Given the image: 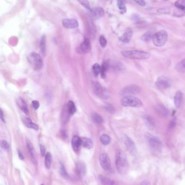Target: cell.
Listing matches in <instances>:
<instances>
[{"instance_id": "obj_1", "label": "cell", "mask_w": 185, "mask_h": 185, "mask_svg": "<svg viewBox=\"0 0 185 185\" xmlns=\"http://www.w3.org/2000/svg\"><path fill=\"white\" fill-rule=\"evenodd\" d=\"M116 166L117 170L120 174H124L128 170V162L125 154L118 151L116 155Z\"/></svg>"}, {"instance_id": "obj_2", "label": "cell", "mask_w": 185, "mask_h": 185, "mask_svg": "<svg viewBox=\"0 0 185 185\" xmlns=\"http://www.w3.org/2000/svg\"><path fill=\"white\" fill-rule=\"evenodd\" d=\"M121 54L126 58L134 60H146L150 57V54L149 53L136 50H124L122 51Z\"/></svg>"}, {"instance_id": "obj_3", "label": "cell", "mask_w": 185, "mask_h": 185, "mask_svg": "<svg viewBox=\"0 0 185 185\" xmlns=\"http://www.w3.org/2000/svg\"><path fill=\"white\" fill-rule=\"evenodd\" d=\"M27 60L32 68L36 71H39L43 68V59L39 54L35 52L31 53L27 57Z\"/></svg>"}, {"instance_id": "obj_4", "label": "cell", "mask_w": 185, "mask_h": 185, "mask_svg": "<svg viewBox=\"0 0 185 185\" xmlns=\"http://www.w3.org/2000/svg\"><path fill=\"white\" fill-rule=\"evenodd\" d=\"M145 139L150 148L155 152L160 151L162 147V143L159 139L149 133L145 134Z\"/></svg>"}, {"instance_id": "obj_5", "label": "cell", "mask_w": 185, "mask_h": 185, "mask_svg": "<svg viewBox=\"0 0 185 185\" xmlns=\"http://www.w3.org/2000/svg\"><path fill=\"white\" fill-rule=\"evenodd\" d=\"M152 40L156 47H162L167 41V32L163 30L157 32L153 36Z\"/></svg>"}, {"instance_id": "obj_6", "label": "cell", "mask_w": 185, "mask_h": 185, "mask_svg": "<svg viewBox=\"0 0 185 185\" xmlns=\"http://www.w3.org/2000/svg\"><path fill=\"white\" fill-rule=\"evenodd\" d=\"M121 104L124 107H140L143 105L142 101L132 95L124 96L121 100Z\"/></svg>"}, {"instance_id": "obj_7", "label": "cell", "mask_w": 185, "mask_h": 185, "mask_svg": "<svg viewBox=\"0 0 185 185\" xmlns=\"http://www.w3.org/2000/svg\"><path fill=\"white\" fill-rule=\"evenodd\" d=\"M94 90L96 95L100 98L105 99L109 98V91L98 82L94 83Z\"/></svg>"}, {"instance_id": "obj_8", "label": "cell", "mask_w": 185, "mask_h": 185, "mask_svg": "<svg viewBox=\"0 0 185 185\" xmlns=\"http://www.w3.org/2000/svg\"><path fill=\"white\" fill-rule=\"evenodd\" d=\"M156 87L160 89H166L172 86V82L170 79L166 76L159 77L155 83Z\"/></svg>"}, {"instance_id": "obj_9", "label": "cell", "mask_w": 185, "mask_h": 185, "mask_svg": "<svg viewBox=\"0 0 185 185\" xmlns=\"http://www.w3.org/2000/svg\"><path fill=\"white\" fill-rule=\"evenodd\" d=\"M141 91L140 87L137 85H131L124 87L121 90V94L123 95H132L138 94Z\"/></svg>"}, {"instance_id": "obj_10", "label": "cell", "mask_w": 185, "mask_h": 185, "mask_svg": "<svg viewBox=\"0 0 185 185\" xmlns=\"http://www.w3.org/2000/svg\"><path fill=\"white\" fill-rule=\"evenodd\" d=\"M100 166L105 171H110L111 170V162L110 160L109 157L107 154L103 153L101 154L99 159Z\"/></svg>"}, {"instance_id": "obj_11", "label": "cell", "mask_w": 185, "mask_h": 185, "mask_svg": "<svg viewBox=\"0 0 185 185\" xmlns=\"http://www.w3.org/2000/svg\"><path fill=\"white\" fill-rule=\"evenodd\" d=\"M123 140H124V143L125 144V147L127 148L128 151L132 155H135L137 153V150L134 142L131 139L126 135L124 136Z\"/></svg>"}, {"instance_id": "obj_12", "label": "cell", "mask_w": 185, "mask_h": 185, "mask_svg": "<svg viewBox=\"0 0 185 185\" xmlns=\"http://www.w3.org/2000/svg\"><path fill=\"white\" fill-rule=\"evenodd\" d=\"M78 49L81 53L87 54L89 53L91 49V46L89 39L85 38L83 42L80 44Z\"/></svg>"}, {"instance_id": "obj_13", "label": "cell", "mask_w": 185, "mask_h": 185, "mask_svg": "<svg viewBox=\"0 0 185 185\" xmlns=\"http://www.w3.org/2000/svg\"><path fill=\"white\" fill-rule=\"evenodd\" d=\"M62 24L63 26L67 29H74L77 28L79 26L77 20L75 19H69V18H64L62 21Z\"/></svg>"}, {"instance_id": "obj_14", "label": "cell", "mask_w": 185, "mask_h": 185, "mask_svg": "<svg viewBox=\"0 0 185 185\" xmlns=\"http://www.w3.org/2000/svg\"><path fill=\"white\" fill-rule=\"evenodd\" d=\"M90 15L95 19H99L105 14V11L102 7H96L92 8L90 10Z\"/></svg>"}, {"instance_id": "obj_15", "label": "cell", "mask_w": 185, "mask_h": 185, "mask_svg": "<svg viewBox=\"0 0 185 185\" xmlns=\"http://www.w3.org/2000/svg\"><path fill=\"white\" fill-rule=\"evenodd\" d=\"M156 112L158 115L163 118H166L169 114V111L164 105L159 103L155 107Z\"/></svg>"}, {"instance_id": "obj_16", "label": "cell", "mask_w": 185, "mask_h": 185, "mask_svg": "<svg viewBox=\"0 0 185 185\" xmlns=\"http://www.w3.org/2000/svg\"><path fill=\"white\" fill-rule=\"evenodd\" d=\"M132 31L130 28H127L125 30L124 33L120 38V40L124 43L129 42L132 39Z\"/></svg>"}, {"instance_id": "obj_17", "label": "cell", "mask_w": 185, "mask_h": 185, "mask_svg": "<svg viewBox=\"0 0 185 185\" xmlns=\"http://www.w3.org/2000/svg\"><path fill=\"white\" fill-rule=\"evenodd\" d=\"M109 68L115 69V70H122L124 69L125 66L120 62L114 61H107Z\"/></svg>"}, {"instance_id": "obj_18", "label": "cell", "mask_w": 185, "mask_h": 185, "mask_svg": "<svg viewBox=\"0 0 185 185\" xmlns=\"http://www.w3.org/2000/svg\"><path fill=\"white\" fill-rule=\"evenodd\" d=\"M72 146L76 152H78L80 150V146H82L81 138L77 135L74 136L72 139Z\"/></svg>"}, {"instance_id": "obj_19", "label": "cell", "mask_w": 185, "mask_h": 185, "mask_svg": "<svg viewBox=\"0 0 185 185\" xmlns=\"http://www.w3.org/2000/svg\"><path fill=\"white\" fill-rule=\"evenodd\" d=\"M18 107L20 108V109L26 114H28L29 111L28 108L27 103L25 102V101L22 98H19L16 101Z\"/></svg>"}, {"instance_id": "obj_20", "label": "cell", "mask_w": 185, "mask_h": 185, "mask_svg": "<svg viewBox=\"0 0 185 185\" xmlns=\"http://www.w3.org/2000/svg\"><path fill=\"white\" fill-rule=\"evenodd\" d=\"M27 146L32 158L33 159V160L34 161V163H36V150L34 149L33 145L31 142H30L28 140L27 143Z\"/></svg>"}, {"instance_id": "obj_21", "label": "cell", "mask_w": 185, "mask_h": 185, "mask_svg": "<svg viewBox=\"0 0 185 185\" xmlns=\"http://www.w3.org/2000/svg\"><path fill=\"white\" fill-rule=\"evenodd\" d=\"M183 100V93L181 91H177L174 96V104L177 108L180 107Z\"/></svg>"}, {"instance_id": "obj_22", "label": "cell", "mask_w": 185, "mask_h": 185, "mask_svg": "<svg viewBox=\"0 0 185 185\" xmlns=\"http://www.w3.org/2000/svg\"><path fill=\"white\" fill-rule=\"evenodd\" d=\"M77 169L78 175L80 177H83L86 172V166L83 161H79L77 164Z\"/></svg>"}, {"instance_id": "obj_23", "label": "cell", "mask_w": 185, "mask_h": 185, "mask_svg": "<svg viewBox=\"0 0 185 185\" xmlns=\"http://www.w3.org/2000/svg\"><path fill=\"white\" fill-rule=\"evenodd\" d=\"M82 146L87 149H91L93 147V141L88 138H81Z\"/></svg>"}, {"instance_id": "obj_24", "label": "cell", "mask_w": 185, "mask_h": 185, "mask_svg": "<svg viewBox=\"0 0 185 185\" xmlns=\"http://www.w3.org/2000/svg\"><path fill=\"white\" fill-rule=\"evenodd\" d=\"M99 179L103 185H116L115 183L112 180L102 175L99 176Z\"/></svg>"}, {"instance_id": "obj_25", "label": "cell", "mask_w": 185, "mask_h": 185, "mask_svg": "<svg viewBox=\"0 0 185 185\" xmlns=\"http://www.w3.org/2000/svg\"><path fill=\"white\" fill-rule=\"evenodd\" d=\"M23 122L25 123L26 126L29 128L34 129L36 131H38L39 129V127H38V125L36 124V123H34L32 121L31 119H29V118H27V117L23 119Z\"/></svg>"}, {"instance_id": "obj_26", "label": "cell", "mask_w": 185, "mask_h": 185, "mask_svg": "<svg viewBox=\"0 0 185 185\" xmlns=\"http://www.w3.org/2000/svg\"><path fill=\"white\" fill-rule=\"evenodd\" d=\"M40 48L41 52L45 55L46 51V36H43L40 41Z\"/></svg>"}, {"instance_id": "obj_27", "label": "cell", "mask_w": 185, "mask_h": 185, "mask_svg": "<svg viewBox=\"0 0 185 185\" xmlns=\"http://www.w3.org/2000/svg\"><path fill=\"white\" fill-rule=\"evenodd\" d=\"M91 118L94 123L96 124L100 125L103 123V119L102 117L97 113H95L92 114Z\"/></svg>"}, {"instance_id": "obj_28", "label": "cell", "mask_w": 185, "mask_h": 185, "mask_svg": "<svg viewBox=\"0 0 185 185\" xmlns=\"http://www.w3.org/2000/svg\"><path fill=\"white\" fill-rule=\"evenodd\" d=\"M67 111L70 115H74L76 113L77 111L76 106L72 101H69V103H67Z\"/></svg>"}, {"instance_id": "obj_29", "label": "cell", "mask_w": 185, "mask_h": 185, "mask_svg": "<svg viewBox=\"0 0 185 185\" xmlns=\"http://www.w3.org/2000/svg\"><path fill=\"white\" fill-rule=\"evenodd\" d=\"M109 68V66L107 61L103 62L102 65L101 66V70H100V76H102V78H105L106 76V73Z\"/></svg>"}, {"instance_id": "obj_30", "label": "cell", "mask_w": 185, "mask_h": 185, "mask_svg": "<svg viewBox=\"0 0 185 185\" xmlns=\"http://www.w3.org/2000/svg\"><path fill=\"white\" fill-rule=\"evenodd\" d=\"M175 69L179 73H185V59L181 61L176 65Z\"/></svg>"}, {"instance_id": "obj_31", "label": "cell", "mask_w": 185, "mask_h": 185, "mask_svg": "<svg viewBox=\"0 0 185 185\" xmlns=\"http://www.w3.org/2000/svg\"><path fill=\"white\" fill-rule=\"evenodd\" d=\"M100 141L103 145H107L111 142V138L109 135L107 134H103L100 136Z\"/></svg>"}, {"instance_id": "obj_32", "label": "cell", "mask_w": 185, "mask_h": 185, "mask_svg": "<svg viewBox=\"0 0 185 185\" xmlns=\"http://www.w3.org/2000/svg\"><path fill=\"white\" fill-rule=\"evenodd\" d=\"M45 166L47 169H49L51 167L52 155L50 153H47L45 156Z\"/></svg>"}, {"instance_id": "obj_33", "label": "cell", "mask_w": 185, "mask_h": 185, "mask_svg": "<svg viewBox=\"0 0 185 185\" xmlns=\"http://www.w3.org/2000/svg\"><path fill=\"white\" fill-rule=\"evenodd\" d=\"M117 6L120 12L122 13H125L127 12V8L125 6V3L123 0H117Z\"/></svg>"}, {"instance_id": "obj_34", "label": "cell", "mask_w": 185, "mask_h": 185, "mask_svg": "<svg viewBox=\"0 0 185 185\" xmlns=\"http://www.w3.org/2000/svg\"><path fill=\"white\" fill-rule=\"evenodd\" d=\"M174 5L178 9L185 10V0H177Z\"/></svg>"}, {"instance_id": "obj_35", "label": "cell", "mask_w": 185, "mask_h": 185, "mask_svg": "<svg viewBox=\"0 0 185 185\" xmlns=\"http://www.w3.org/2000/svg\"><path fill=\"white\" fill-rule=\"evenodd\" d=\"M153 36L152 35V32L151 31H147L146 32L145 34H144L142 37H141V40L145 42H149L151 39L153 38Z\"/></svg>"}, {"instance_id": "obj_36", "label": "cell", "mask_w": 185, "mask_h": 185, "mask_svg": "<svg viewBox=\"0 0 185 185\" xmlns=\"http://www.w3.org/2000/svg\"><path fill=\"white\" fill-rule=\"evenodd\" d=\"M92 71L94 73V75L95 76H98L99 74H100V70H101V66L98 63H95L92 66Z\"/></svg>"}, {"instance_id": "obj_37", "label": "cell", "mask_w": 185, "mask_h": 185, "mask_svg": "<svg viewBox=\"0 0 185 185\" xmlns=\"http://www.w3.org/2000/svg\"><path fill=\"white\" fill-rule=\"evenodd\" d=\"M80 3L81 5L83 6V7H85V8L90 10L91 8L90 7L89 2L88 0H77Z\"/></svg>"}, {"instance_id": "obj_38", "label": "cell", "mask_w": 185, "mask_h": 185, "mask_svg": "<svg viewBox=\"0 0 185 185\" xmlns=\"http://www.w3.org/2000/svg\"><path fill=\"white\" fill-rule=\"evenodd\" d=\"M60 175L63 176L64 178H67L69 176L67 172L65 170V167H64V166L63 163H60Z\"/></svg>"}, {"instance_id": "obj_39", "label": "cell", "mask_w": 185, "mask_h": 185, "mask_svg": "<svg viewBox=\"0 0 185 185\" xmlns=\"http://www.w3.org/2000/svg\"><path fill=\"white\" fill-rule=\"evenodd\" d=\"M145 123L149 128H153L154 126V121L149 116L145 118Z\"/></svg>"}, {"instance_id": "obj_40", "label": "cell", "mask_w": 185, "mask_h": 185, "mask_svg": "<svg viewBox=\"0 0 185 185\" xmlns=\"http://www.w3.org/2000/svg\"><path fill=\"white\" fill-rule=\"evenodd\" d=\"M99 41L100 46L103 48L105 47L107 44V41L106 40L105 37L104 36H101L99 38Z\"/></svg>"}, {"instance_id": "obj_41", "label": "cell", "mask_w": 185, "mask_h": 185, "mask_svg": "<svg viewBox=\"0 0 185 185\" xmlns=\"http://www.w3.org/2000/svg\"><path fill=\"white\" fill-rule=\"evenodd\" d=\"M1 147L3 150H7L9 148V144L6 141L2 140L1 141Z\"/></svg>"}, {"instance_id": "obj_42", "label": "cell", "mask_w": 185, "mask_h": 185, "mask_svg": "<svg viewBox=\"0 0 185 185\" xmlns=\"http://www.w3.org/2000/svg\"><path fill=\"white\" fill-rule=\"evenodd\" d=\"M32 106L33 107L34 109H36V110H37L40 106V103L38 102V101L36 100L33 101L32 103Z\"/></svg>"}, {"instance_id": "obj_43", "label": "cell", "mask_w": 185, "mask_h": 185, "mask_svg": "<svg viewBox=\"0 0 185 185\" xmlns=\"http://www.w3.org/2000/svg\"><path fill=\"white\" fill-rule=\"evenodd\" d=\"M134 1L141 7H145L146 5V3L145 0H134Z\"/></svg>"}, {"instance_id": "obj_44", "label": "cell", "mask_w": 185, "mask_h": 185, "mask_svg": "<svg viewBox=\"0 0 185 185\" xmlns=\"http://www.w3.org/2000/svg\"><path fill=\"white\" fill-rule=\"evenodd\" d=\"M158 11L160 13L168 14L170 13V10L167 8H160L158 10Z\"/></svg>"}, {"instance_id": "obj_45", "label": "cell", "mask_w": 185, "mask_h": 185, "mask_svg": "<svg viewBox=\"0 0 185 185\" xmlns=\"http://www.w3.org/2000/svg\"><path fill=\"white\" fill-rule=\"evenodd\" d=\"M40 153L42 156H45V152H46V150H45V147L42 145H40Z\"/></svg>"}, {"instance_id": "obj_46", "label": "cell", "mask_w": 185, "mask_h": 185, "mask_svg": "<svg viewBox=\"0 0 185 185\" xmlns=\"http://www.w3.org/2000/svg\"><path fill=\"white\" fill-rule=\"evenodd\" d=\"M107 111H108L109 112H111V113H113L114 111V107L112 106L111 105H108L107 106V108H106Z\"/></svg>"}, {"instance_id": "obj_47", "label": "cell", "mask_w": 185, "mask_h": 185, "mask_svg": "<svg viewBox=\"0 0 185 185\" xmlns=\"http://www.w3.org/2000/svg\"><path fill=\"white\" fill-rule=\"evenodd\" d=\"M18 154H19V158L21 160H24V156H23V152H21L20 150L18 151Z\"/></svg>"}, {"instance_id": "obj_48", "label": "cell", "mask_w": 185, "mask_h": 185, "mask_svg": "<svg viewBox=\"0 0 185 185\" xmlns=\"http://www.w3.org/2000/svg\"><path fill=\"white\" fill-rule=\"evenodd\" d=\"M1 120L2 121L3 123H5V119L4 115H3V112L2 110L1 109Z\"/></svg>"}, {"instance_id": "obj_49", "label": "cell", "mask_w": 185, "mask_h": 185, "mask_svg": "<svg viewBox=\"0 0 185 185\" xmlns=\"http://www.w3.org/2000/svg\"><path fill=\"white\" fill-rule=\"evenodd\" d=\"M140 185H150V184L147 181H144L141 183Z\"/></svg>"}, {"instance_id": "obj_50", "label": "cell", "mask_w": 185, "mask_h": 185, "mask_svg": "<svg viewBox=\"0 0 185 185\" xmlns=\"http://www.w3.org/2000/svg\"><path fill=\"white\" fill-rule=\"evenodd\" d=\"M174 126H175V122L174 121H172L171 123H170V128H173L174 127Z\"/></svg>"}, {"instance_id": "obj_51", "label": "cell", "mask_w": 185, "mask_h": 185, "mask_svg": "<svg viewBox=\"0 0 185 185\" xmlns=\"http://www.w3.org/2000/svg\"><path fill=\"white\" fill-rule=\"evenodd\" d=\"M62 133H63V134H62V135H63V137H64L65 138H67V134H66V132L64 131V132H62Z\"/></svg>"}, {"instance_id": "obj_52", "label": "cell", "mask_w": 185, "mask_h": 185, "mask_svg": "<svg viewBox=\"0 0 185 185\" xmlns=\"http://www.w3.org/2000/svg\"><path fill=\"white\" fill-rule=\"evenodd\" d=\"M163 1H167L168 0H163Z\"/></svg>"}, {"instance_id": "obj_53", "label": "cell", "mask_w": 185, "mask_h": 185, "mask_svg": "<svg viewBox=\"0 0 185 185\" xmlns=\"http://www.w3.org/2000/svg\"><path fill=\"white\" fill-rule=\"evenodd\" d=\"M41 185H44V184H41Z\"/></svg>"}]
</instances>
